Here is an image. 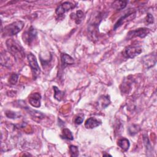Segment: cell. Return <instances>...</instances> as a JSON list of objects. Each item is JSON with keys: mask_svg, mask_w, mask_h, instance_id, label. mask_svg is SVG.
<instances>
[{"mask_svg": "<svg viewBox=\"0 0 157 157\" xmlns=\"http://www.w3.org/2000/svg\"><path fill=\"white\" fill-rule=\"evenodd\" d=\"M6 46L9 53L13 55L16 59H23L25 56L23 47L13 39H10L7 40Z\"/></svg>", "mask_w": 157, "mask_h": 157, "instance_id": "cell-1", "label": "cell"}, {"mask_svg": "<svg viewBox=\"0 0 157 157\" xmlns=\"http://www.w3.org/2000/svg\"><path fill=\"white\" fill-rule=\"evenodd\" d=\"M25 23L23 21L18 20L7 26L2 29L4 36H12L18 34L24 27Z\"/></svg>", "mask_w": 157, "mask_h": 157, "instance_id": "cell-2", "label": "cell"}, {"mask_svg": "<svg viewBox=\"0 0 157 157\" xmlns=\"http://www.w3.org/2000/svg\"><path fill=\"white\" fill-rule=\"evenodd\" d=\"M27 59L29 63V66L31 67L33 78L36 79V78L38 77L40 72V69L37 61V59L34 55L32 53H29V54H28Z\"/></svg>", "mask_w": 157, "mask_h": 157, "instance_id": "cell-3", "label": "cell"}, {"mask_svg": "<svg viewBox=\"0 0 157 157\" xmlns=\"http://www.w3.org/2000/svg\"><path fill=\"white\" fill-rule=\"evenodd\" d=\"M142 52V48L140 45H129L124 48L123 52V55L126 58H133L140 54Z\"/></svg>", "mask_w": 157, "mask_h": 157, "instance_id": "cell-4", "label": "cell"}, {"mask_svg": "<svg viewBox=\"0 0 157 157\" xmlns=\"http://www.w3.org/2000/svg\"><path fill=\"white\" fill-rule=\"evenodd\" d=\"M149 33H150V29L147 28H140L134 30H131L128 33L126 39L129 40L136 37L144 38Z\"/></svg>", "mask_w": 157, "mask_h": 157, "instance_id": "cell-5", "label": "cell"}, {"mask_svg": "<svg viewBox=\"0 0 157 157\" xmlns=\"http://www.w3.org/2000/svg\"><path fill=\"white\" fill-rule=\"evenodd\" d=\"M37 34V33L36 29L34 27L31 26L28 30L25 31L23 34L22 37L24 42H25L27 45H29L36 39Z\"/></svg>", "mask_w": 157, "mask_h": 157, "instance_id": "cell-6", "label": "cell"}, {"mask_svg": "<svg viewBox=\"0 0 157 157\" xmlns=\"http://www.w3.org/2000/svg\"><path fill=\"white\" fill-rule=\"evenodd\" d=\"M75 7V5H74L73 3L71 2H64L60 5H59L56 9V14L58 16H61L63 15L65 12L74 9Z\"/></svg>", "mask_w": 157, "mask_h": 157, "instance_id": "cell-7", "label": "cell"}, {"mask_svg": "<svg viewBox=\"0 0 157 157\" xmlns=\"http://www.w3.org/2000/svg\"><path fill=\"white\" fill-rule=\"evenodd\" d=\"M136 12H131V11H129L128 13L124 14L123 16H121L118 20V21L116 22V23L115 24L114 26H113V30H116V29H117L118 28H119L120 26H121L124 22L127 21V19L129 17L131 18H134V17H135L136 16Z\"/></svg>", "mask_w": 157, "mask_h": 157, "instance_id": "cell-8", "label": "cell"}, {"mask_svg": "<svg viewBox=\"0 0 157 157\" xmlns=\"http://www.w3.org/2000/svg\"><path fill=\"white\" fill-rule=\"evenodd\" d=\"M41 95L39 93L31 94L29 97V102L34 107L38 108L40 106Z\"/></svg>", "mask_w": 157, "mask_h": 157, "instance_id": "cell-9", "label": "cell"}, {"mask_svg": "<svg viewBox=\"0 0 157 157\" xmlns=\"http://www.w3.org/2000/svg\"><path fill=\"white\" fill-rule=\"evenodd\" d=\"M143 62L144 65L147 67L150 68L153 66L156 62V54H150L146 55L143 58Z\"/></svg>", "mask_w": 157, "mask_h": 157, "instance_id": "cell-10", "label": "cell"}, {"mask_svg": "<svg viewBox=\"0 0 157 157\" xmlns=\"http://www.w3.org/2000/svg\"><path fill=\"white\" fill-rule=\"evenodd\" d=\"M102 123V121L94 117L88 118L85 123V127L87 129H93L99 126Z\"/></svg>", "mask_w": 157, "mask_h": 157, "instance_id": "cell-11", "label": "cell"}, {"mask_svg": "<svg viewBox=\"0 0 157 157\" xmlns=\"http://www.w3.org/2000/svg\"><path fill=\"white\" fill-rule=\"evenodd\" d=\"M61 67L64 68L68 65H71L74 63V58L67 53H63L61 55Z\"/></svg>", "mask_w": 157, "mask_h": 157, "instance_id": "cell-12", "label": "cell"}, {"mask_svg": "<svg viewBox=\"0 0 157 157\" xmlns=\"http://www.w3.org/2000/svg\"><path fill=\"white\" fill-rule=\"evenodd\" d=\"M117 145L124 151H128L130 147L129 140L125 137H122L118 139L117 141Z\"/></svg>", "mask_w": 157, "mask_h": 157, "instance_id": "cell-13", "label": "cell"}, {"mask_svg": "<svg viewBox=\"0 0 157 157\" xmlns=\"http://www.w3.org/2000/svg\"><path fill=\"white\" fill-rule=\"evenodd\" d=\"M84 17V13L81 10H78L76 12V13H72L71 14V18L75 20L76 24L78 25L81 23L82 19Z\"/></svg>", "mask_w": 157, "mask_h": 157, "instance_id": "cell-14", "label": "cell"}, {"mask_svg": "<svg viewBox=\"0 0 157 157\" xmlns=\"http://www.w3.org/2000/svg\"><path fill=\"white\" fill-rule=\"evenodd\" d=\"M99 103L101 105L102 109H105L106 107H107L110 103V97L109 95H105V96H101L99 98Z\"/></svg>", "mask_w": 157, "mask_h": 157, "instance_id": "cell-15", "label": "cell"}, {"mask_svg": "<svg viewBox=\"0 0 157 157\" xmlns=\"http://www.w3.org/2000/svg\"><path fill=\"white\" fill-rule=\"evenodd\" d=\"M128 4L127 1H115L112 3V7L117 10H120L124 9Z\"/></svg>", "mask_w": 157, "mask_h": 157, "instance_id": "cell-16", "label": "cell"}, {"mask_svg": "<svg viewBox=\"0 0 157 157\" xmlns=\"http://www.w3.org/2000/svg\"><path fill=\"white\" fill-rule=\"evenodd\" d=\"M53 88L54 90V98L56 99L58 101H60L63 99L64 96V91L59 90L57 86H53Z\"/></svg>", "mask_w": 157, "mask_h": 157, "instance_id": "cell-17", "label": "cell"}, {"mask_svg": "<svg viewBox=\"0 0 157 157\" xmlns=\"http://www.w3.org/2000/svg\"><path fill=\"white\" fill-rule=\"evenodd\" d=\"M61 137L64 139H67L69 140H72L74 139V137L71 131L67 128H64L62 131V134Z\"/></svg>", "mask_w": 157, "mask_h": 157, "instance_id": "cell-18", "label": "cell"}, {"mask_svg": "<svg viewBox=\"0 0 157 157\" xmlns=\"http://www.w3.org/2000/svg\"><path fill=\"white\" fill-rule=\"evenodd\" d=\"M129 133L131 136H134L136 134L138 133V132L140 131V128L136 125V124H132L128 128Z\"/></svg>", "mask_w": 157, "mask_h": 157, "instance_id": "cell-19", "label": "cell"}, {"mask_svg": "<svg viewBox=\"0 0 157 157\" xmlns=\"http://www.w3.org/2000/svg\"><path fill=\"white\" fill-rule=\"evenodd\" d=\"M18 78V75L15 73H13L10 75L9 78V83L10 85H14L17 83Z\"/></svg>", "mask_w": 157, "mask_h": 157, "instance_id": "cell-20", "label": "cell"}, {"mask_svg": "<svg viewBox=\"0 0 157 157\" xmlns=\"http://www.w3.org/2000/svg\"><path fill=\"white\" fill-rule=\"evenodd\" d=\"M69 151L71 156H77L78 155V147L71 145L69 147Z\"/></svg>", "mask_w": 157, "mask_h": 157, "instance_id": "cell-21", "label": "cell"}, {"mask_svg": "<svg viewBox=\"0 0 157 157\" xmlns=\"http://www.w3.org/2000/svg\"><path fill=\"white\" fill-rule=\"evenodd\" d=\"M6 115L9 118H12V119H15V118H17L19 117V115L17 113L10 111V110L6 111Z\"/></svg>", "mask_w": 157, "mask_h": 157, "instance_id": "cell-22", "label": "cell"}, {"mask_svg": "<svg viewBox=\"0 0 157 157\" xmlns=\"http://www.w3.org/2000/svg\"><path fill=\"white\" fill-rule=\"evenodd\" d=\"M83 117L81 116L80 115L76 116L74 120V123L76 124H80L83 123Z\"/></svg>", "mask_w": 157, "mask_h": 157, "instance_id": "cell-23", "label": "cell"}, {"mask_svg": "<svg viewBox=\"0 0 157 157\" xmlns=\"http://www.w3.org/2000/svg\"><path fill=\"white\" fill-rule=\"evenodd\" d=\"M146 23L147 24H151L154 22V18L153 16L151 13H147L146 17Z\"/></svg>", "mask_w": 157, "mask_h": 157, "instance_id": "cell-24", "label": "cell"}, {"mask_svg": "<svg viewBox=\"0 0 157 157\" xmlns=\"http://www.w3.org/2000/svg\"><path fill=\"white\" fill-rule=\"evenodd\" d=\"M103 156H111V155L109 154H105V155H103Z\"/></svg>", "mask_w": 157, "mask_h": 157, "instance_id": "cell-25", "label": "cell"}]
</instances>
